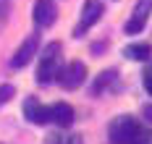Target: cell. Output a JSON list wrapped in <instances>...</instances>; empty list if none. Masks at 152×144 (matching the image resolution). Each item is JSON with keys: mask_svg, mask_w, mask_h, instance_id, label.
Instances as JSON below:
<instances>
[{"mask_svg": "<svg viewBox=\"0 0 152 144\" xmlns=\"http://www.w3.org/2000/svg\"><path fill=\"white\" fill-rule=\"evenodd\" d=\"M61 42H50L42 52V58H39V65H37V81L47 87V84H53V81H58V73H61L63 68V58H61Z\"/></svg>", "mask_w": 152, "mask_h": 144, "instance_id": "6da1fadb", "label": "cell"}, {"mask_svg": "<svg viewBox=\"0 0 152 144\" xmlns=\"http://www.w3.org/2000/svg\"><path fill=\"white\" fill-rule=\"evenodd\" d=\"M139 131L142 128H139L137 118H131V115H115L110 121V126H107V139H110V144H134Z\"/></svg>", "mask_w": 152, "mask_h": 144, "instance_id": "7a4b0ae2", "label": "cell"}, {"mask_svg": "<svg viewBox=\"0 0 152 144\" xmlns=\"http://www.w3.org/2000/svg\"><path fill=\"white\" fill-rule=\"evenodd\" d=\"M105 13V5H102V0H84V8H81V18H79V26L74 29V37H84V34L89 32L92 26L102 18Z\"/></svg>", "mask_w": 152, "mask_h": 144, "instance_id": "3957f363", "label": "cell"}, {"mask_svg": "<svg viewBox=\"0 0 152 144\" xmlns=\"http://www.w3.org/2000/svg\"><path fill=\"white\" fill-rule=\"evenodd\" d=\"M84 79H87V65L81 60H71L68 65H63L61 73H58V84L63 89H76V87L84 84Z\"/></svg>", "mask_w": 152, "mask_h": 144, "instance_id": "277c9868", "label": "cell"}, {"mask_svg": "<svg viewBox=\"0 0 152 144\" xmlns=\"http://www.w3.org/2000/svg\"><path fill=\"white\" fill-rule=\"evenodd\" d=\"M150 13H152V0H137L134 13H131V18L126 21V34H139L144 26H147Z\"/></svg>", "mask_w": 152, "mask_h": 144, "instance_id": "5b68a950", "label": "cell"}, {"mask_svg": "<svg viewBox=\"0 0 152 144\" xmlns=\"http://www.w3.org/2000/svg\"><path fill=\"white\" fill-rule=\"evenodd\" d=\"M37 47H39V34H29V37L21 42V47L13 52V58H11V68H24V65L37 55Z\"/></svg>", "mask_w": 152, "mask_h": 144, "instance_id": "8992f818", "label": "cell"}, {"mask_svg": "<svg viewBox=\"0 0 152 144\" xmlns=\"http://www.w3.org/2000/svg\"><path fill=\"white\" fill-rule=\"evenodd\" d=\"M24 115H26V121L34 123V126L50 123V108H45L37 97H26L24 100Z\"/></svg>", "mask_w": 152, "mask_h": 144, "instance_id": "52a82bcc", "label": "cell"}, {"mask_svg": "<svg viewBox=\"0 0 152 144\" xmlns=\"http://www.w3.org/2000/svg\"><path fill=\"white\" fill-rule=\"evenodd\" d=\"M31 16H34V24H37L39 29H47V26L55 24V18H58V8H55L53 0H37Z\"/></svg>", "mask_w": 152, "mask_h": 144, "instance_id": "ba28073f", "label": "cell"}, {"mask_svg": "<svg viewBox=\"0 0 152 144\" xmlns=\"http://www.w3.org/2000/svg\"><path fill=\"white\" fill-rule=\"evenodd\" d=\"M50 123H55V126H61V128H68L74 123V108H71L68 102H55V105H50Z\"/></svg>", "mask_w": 152, "mask_h": 144, "instance_id": "9c48e42d", "label": "cell"}, {"mask_svg": "<svg viewBox=\"0 0 152 144\" xmlns=\"http://www.w3.org/2000/svg\"><path fill=\"white\" fill-rule=\"evenodd\" d=\"M115 84H118V71H115V68L102 71V73L97 76V81L92 84V97H102L107 89H113Z\"/></svg>", "mask_w": 152, "mask_h": 144, "instance_id": "30bf717a", "label": "cell"}, {"mask_svg": "<svg viewBox=\"0 0 152 144\" xmlns=\"http://www.w3.org/2000/svg\"><path fill=\"white\" fill-rule=\"evenodd\" d=\"M123 55L129 60H150L152 45H147V42H134V45H129V47L123 50Z\"/></svg>", "mask_w": 152, "mask_h": 144, "instance_id": "8fae6325", "label": "cell"}, {"mask_svg": "<svg viewBox=\"0 0 152 144\" xmlns=\"http://www.w3.org/2000/svg\"><path fill=\"white\" fill-rule=\"evenodd\" d=\"M45 144H74V136H68L63 131H53L45 136Z\"/></svg>", "mask_w": 152, "mask_h": 144, "instance_id": "7c38bea8", "label": "cell"}, {"mask_svg": "<svg viewBox=\"0 0 152 144\" xmlns=\"http://www.w3.org/2000/svg\"><path fill=\"white\" fill-rule=\"evenodd\" d=\"M8 13H11V0H0V32L8 24Z\"/></svg>", "mask_w": 152, "mask_h": 144, "instance_id": "4fadbf2b", "label": "cell"}, {"mask_svg": "<svg viewBox=\"0 0 152 144\" xmlns=\"http://www.w3.org/2000/svg\"><path fill=\"white\" fill-rule=\"evenodd\" d=\"M13 95H16V87H13V84H3V87H0V105H5Z\"/></svg>", "mask_w": 152, "mask_h": 144, "instance_id": "5bb4252c", "label": "cell"}, {"mask_svg": "<svg viewBox=\"0 0 152 144\" xmlns=\"http://www.w3.org/2000/svg\"><path fill=\"white\" fill-rule=\"evenodd\" d=\"M134 144H152V131H139V136H137Z\"/></svg>", "mask_w": 152, "mask_h": 144, "instance_id": "9a60e30c", "label": "cell"}, {"mask_svg": "<svg viewBox=\"0 0 152 144\" xmlns=\"http://www.w3.org/2000/svg\"><path fill=\"white\" fill-rule=\"evenodd\" d=\"M144 87H147V92L152 95V63H150V68L144 71Z\"/></svg>", "mask_w": 152, "mask_h": 144, "instance_id": "2e32d148", "label": "cell"}, {"mask_svg": "<svg viewBox=\"0 0 152 144\" xmlns=\"http://www.w3.org/2000/svg\"><path fill=\"white\" fill-rule=\"evenodd\" d=\"M142 118H144L147 123H152V105H144V108H142Z\"/></svg>", "mask_w": 152, "mask_h": 144, "instance_id": "e0dca14e", "label": "cell"}, {"mask_svg": "<svg viewBox=\"0 0 152 144\" xmlns=\"http://www.w3.org/2000/svg\"><path fill=\"white\" fill-rule=\"evenodd\" d=\"M74 144H84V142H81V139H79V136H76V142H74Z\"/></svg>", "mask_w": 152, "mask_h": 144, "instance_id": "ac0fdd59", "label": "cell"}]
</instances>
